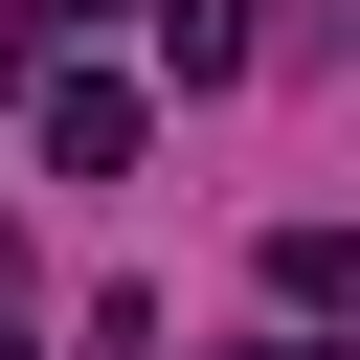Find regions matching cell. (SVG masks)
I'll list each match as a JSON object with an SVG mask.
<instances>
[{
	"mask_svg": "<svg viewBox=\"0 0 360 360\" xmlns=\"http://www.w3.org/2000/svg\"><path fill=\"white\" fill-rule=\"evenodd\" d=\"M135 135H158V112H135L112 68H45V180H135Z\"/></svg>",
	"mask_w": 360,
	"mask_h": 360,
	"instance_id": "obj_1",
	"label": "cell"
},
{
	"mask_svg": "<svg viewBox=\"0 0 360 360\" xmlns=\"http://www.w3.org/2000/svg\"><path fill=\"white\" fill-rule=\"evenodd\" d=\"M0 292H22V202H0Z\"/></svg>",
	"mask_w": 360,
	"mask_h": 360,
	"instance_id": "obj_3",
	"label": "cell"
},
{
	"mask_svg": "<svg viewBox=\"0 0 360 360\" xmlns=\"http://www.w3.org/2000/svg\"><path fill=\"white\" fill-rule=\"evenodd\" d=\"M158 68H180V90H225V68H248V0H158Z\"/></svg>",
	"mask_w": 360,
	"mask_h": 360,
	"instance_id": "obj_2",
	"label": "cell"
},
{
	"mask_svg": "<svg viewBox=\"0 0 360 360\" xmlns=\"http://www.w3.org/2000/svg\"><path fill=\"white\" fill-rule=\"evenodd\" d=\"M0 360H22V292H0Z\"/></svg>",
	"mask_w": 360,
	"mask_h": 360,
	"instance_id": "obj_4",
	"label": "cell"
}]
</instances>
